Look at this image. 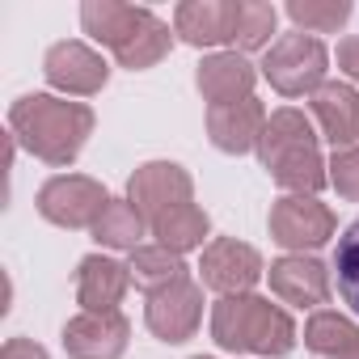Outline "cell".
Returning a JSON list of instances; mask_svg holds the SVG:
<instances>
[{"instance_id":"6da1fadb","label":"cell","mask_w":359,"mask_h":359,"mask_svg":"<svg viewBox=\"0 0 359 359\" xmlns=\"http://www.w3.org/2000/svg\"><path fill=\"white\" fill-rule=\"evenodd\" d=\"M89 131H93V110L85 102L30 93V97H18L9 110V135L47 165H72Z\"/></svg>"},{"instance_id":"7a4b0ae2","label":"cell","mask_w":359,"mask_h":359,"mask_svg":"<svg viewBox=\"0 0 359 359\" xmlns=\"http://www.w3.org/2000/svg\"><path fill=\"white\" fill-rule=\"evenodd\" d=\"M81 22H85V34L106 43L114 51V60L131 72H144V68L161 64L169 55V43H173L169 26L152 9L118 5V0H85Z\"/></svg>"},{"instance_id":"3957f363","label":"cell","mask_w":359,"mask_h":359,"mask_svg":"<svg viewBox=\"0 0 359 359\" xmlns=\"http://www.w3.org/2000/svg\"><path fill=\"white\" fill-rule=\"evenodd\" d=\"M258 156H262V165L271 169V177H275L283 191L317 195L330 182V173H325L330 165L317 152L313 123L300 110H275L266 118L262 140H258Z\"/></svg>"},{"instance_id":"277c9868","label":"cell","mask_w":359,"mask_h":359,"mask_svg":"<svg viewBox=\"0 0 359 359\" xmlns=\"http://www.w3.org/2000/svg\"><path fill=\"white\" fill-rule=\"evenodd\" d=\"M212 338L224 351H254L279 359L296 346V321L262 296H220V304L212 309Z\"/></svg>"},{"instance_id":"5b68a950","label":"cell","mask_w":359,"mask_h":359,"mask_svg":"<svg viewBox=\"0 0 359 359\" xmlns=\"http://www.w3.org/2000/svg\"><path fill=\"white\" fill-rule=\"evenodd\" d=\"M325 47L313 39V34H283L266 60H262V76L271 81V89H279L283 97H304V93H317L325 85Z\"/></svg>"},{"instance_id":"8992f818","label":"cell","mask_w":359,"mask_h":359,"mask_svg":"<svg viewBox=\"0 0 359 359\" xmlns=\"http://www.w3.org/2000/svg\"><path fill=\"white\" fill-rule=\"evenodd\" d=\"M127 203L144 216V224L152 229L161 216L177 212V208H191L195 203V182H191V173L182 165H173V161H148L131 173V182H127Z\"/></svg>"},{"instance_id":"52a82bcc","label":"cell","mask_w":359,"mask_h":359,"mask_svg":"<svg viewBox=\"0 0 359 359\" xmlns=\"http://www.w3.org/2000/svg\"><path fill=\"white\" fill-rule=\"evenodd\" d=\"M106 208H110L106 187L85 173H60L39 191V212L60 229H93Z\"/></svg>"},{"instance_id":"ba28073f","label":"cell","mask_w":359,"mask_h":359,"mask_svg":"<svg viewBox=\"0 0 359 359\" xmlns=\"http://www.w3.org/2000/svg\"><path fill=\"white\" fill-rule=\"evenodd\" d=\"M271 237L296 254L317 250L334 237V212L317 203L313 195H287L271 208Z\"/></svg>"},{"instance_id":"9c48e42d","label":"cell","mask_w":359,"mask_h":359,"mask_svg":"<svg viewBox=\"0 0 359 359\" xmlns=\"http://www.w3.org/2000/svg\"><path fill=\"white\" fill-rule=\"evenodd\" d=\"M199 317H203V292H199V283L191 275H182L177 283L152 292L148 309H144V321L161 342H187L199 330Z\"/></svg>"},{"instance_id":"30bf717a","label":"cell","mask_w":359,"mask_h":359,"mask_svg":"<svg viewBox=\"0 0 359 359\" xmlns=\"http://www.w3.org/2000/svg\"><path fill=\"white\" fill-rule=\"evenodd\" d=\"M199 279H203V287H212L220 296H245L262 279V258L254 245H245L237 237H220L203 250Z\"/></svg>"},{"instance_id":"8fae6325","label":"cell","mask_w":359,"mask_h":359,"mask_svg":"<svg viewBox=\"0 0 359 359\" xmlns=\"http://www.w3.org/2000/svg\"><path fill=\"white\" fill-rule=\"evenodd\" d=\"M237 22H241V0H187L173 9V30L191 47L237 43Z\"/></svg>"},{"instance_id":"7c38bea8","label":"cell","mask_w":359,"mask_h":359,"mask_svg":"<svg viewBox=\"0 0 359 359\" xmlns=\"http://www.w3.org/2000/svg\"><path fill=\"white\" fill-rule=\"evenodd\" d=\"M127 334L131 325L123 313H81L64 325V351L72 359H123Z\"/></svg>"},{"instance_id":"4fadbf2b","label":"cell","mask_w":359,"mask_h":359,"mask_svg":"<svg viewBox=\"0 0 359 359\" xmlns=\"http://www.w3.org/2000/svg\"><path fill=\"white\" fill-rule=\"evenodd\" d=\"M43 72H47V81H51L55 89H64V93H72V97L97 93V89L106 85V76H110L106 60H102L93 47H85V43H55V47L47 51Z\"/></svg>"},{"instance_id":"5bb4252c","label":"cell","mask_w":359,"mask_h":359,"mask_svg":"<svg viewBox=\"0 0 359 359\" xmlns=\"http://www.w3.org/2000/svg\"><path fill=\"white\" fill-rule=\"evenodd\" d=\"M266 127V110L258 97L229 102V106H208V135L220 152H250L258 148Z\"/></svg>"},{"instance_id":"9a60e30c","label":"cell","mask_w":359,"mask_h":359,"mask_svg":"<svg viewBox=\"0 0 359 359\" xmlns=\"http://www.w3.org/2000/svg\"><path fill=\"white\" fill-rule=\"evenodd\" d=\"M271 292L283 304H300V309H317L330 296V275L317 258L304 254H287L271 266Z\"/></svg>"},{"instance_id":"2e32d148","label":"cell","mask_w":359,"mask_h":359,"mask_svg":"<svg viewBox=\"0 0 359 359\" xmlns=\"http://www.w3.org/2000/svg\"><path fill=\"white\" fill-rule=\"evenodd\" d=\"M131 283V271L114 258L89 254L76 271V300L85 313H118V300Z\"/></svg>"},{"instance_id":"e0dca14e","label":"cell","mask_w":359,"mask_h":359,"mask_svg":"<svg viewBox=\"0 0 359 359\" xmlns=\"http://www.w3.org/2000/svg\"><path fill=\"white\" fill-rule=\"evenodd\" d=\"M313 114H317V123L334 148H355V140H359V93L351 85L325 81L313 93Z\"/></svg>"},{"instance_id":"ac0fdd59","label":"cell","mask_w":359,"mask_h":359,"mask_svg":"<svg viewBox=\"0 0 359 359\" xmlns=\"http://www.w3.org/2000/svg\"><path fill=\"white\" fill-rule=\"evenodd\" d=\"M199 93L212 106H229V102H245L254 89V68L245 64V55L237 51H216L199 64Z\"/></svg>"},{"instance_id":"d6986e66","label":"cell","mask_w":359,"mask_h":359,"mask_svg":"<svg viewBox=\"0 0 359 359\" xmlns=\"http://www.w3.org/2000/svg\"><path fill=\"white\" fill-rule=\"evenodd\" d=\"M304 342L325 355V359H359V325H351L346 317L317 309L304 325Z\"/></svg>"},{"instance_id":"ffe728a7","label":"cell","mask_w":359,"mask_h":359,"mask_svg":"<svg viewBox=\"0 0 359 359\" xmlns=\"http://www.w3.org/2000/svg\"><path fill=\"white\" fill-rule=\"evenodd\" d=\"M208 229H212L208 212L191 203V208H177V212L161 216V220L152 224V237H156V245H161V250H169V254H187V250L203 245Z\"/></svg>"},{"instance_id":"44dd1931","label":"cell","mask_w":359,"mask_h":359,"mask_svg":"<svg viewBox=\"0 0 359 359\" xmlns=\"http://www.w3.org/2000/svg\"><path fill=\"white\" fill-rule=\"evenodd\" d=\"M127 271H131L135 287H144L148 296H152V292H161V287H169V283H177V279L187 275L182 258L169 254V250H161V245H140V250L131 254Z\"/></svg>"},{"instance_id":"7402d4cb","label":"cell","mask_w":359,"mask_h":359,"mask_svg":"<svg viewBox=\"0 0 359 359\" xmlns=\"http://www.w3.org/2000/svg\"><path fill=\"white\" fill-rule=\"evenodd\" d=\"M140 233H144V216L127 203V199H110V208L102 212V220L93 224V237L110 250H140Z\"/></svg>"},{"instance_id":"603a6c76","label":"cell","mask_w":359,"mask_h":359,"mask_svg":"<svg viewBox=\"0 0 359 359\" xmlns=\"http://www.w3.org/2000/svg\"><path fill=\"white\" fill-rule=\"evenodd\" d=\"M334 275H338V296L359 313V220L346 224L334 250Z\"/></svg>"},{"instance_id":"cb8c5ba5","label":"cell","mask_w":359,"mask_h":359,"mask_svg":"<svg viewBox=\"0 0 359 359\" xmlns=\"http://www.w3.org/2000/svg\"><path fill=\"white\" fill-rule=\"evenodd\" d=\"M287 18L300 26V30H313V34H330L338 30L346 18H351V5L346 0H292L287 5Z\"/></svg>"},{"instance_id":"d4e9b609","label":"cell","mask_w":359,"mask_h":359,"mask_svg":"<svg viewBox=\"0 0 359 359\" xmlns=\"http://www.w3.org/2000/svg\"><path fill=\"white\" fill-rule=\"evenodd\" d=\"M279 9L266 0H241V22H237V47L241 51H258L266 47V39L275 34Z\"/></svg>"},{"instance_id":"484cf974","label":"cell","mask_w":359,"mask_h":359,"mask_svg":"<svg viewBox=\"0 0 359 359\" xmlns=\"http://www.w3.org/2000/svg\"><path fill=\"white\" fill-rule=\"evenodd\" d=\"M330 187L359 203V148H334V161H330Z\"/></svg>"},{"instance_id":"4316f807","label":"cell","mask_w":359,"mask_h":359,"mask_svg":"<svg viewBox=\"0 0 359 359\" xmlns=\"http://www.w3.org/2000/svg\"><path fill=\"white\" fill-rule=\"evenodd\" d=\"M0 359H47V351L34 338H9L0 346Z\"/></svg>"},{"instance_id":"83f0119b","label":"cell","mask_w":359,"mask_h":359,"mask_svg":"<svg viewBox=\"0 0 359 359\" xmlns=\"http://www.w3.org/2000/svg\"><path fill=\"white\" fill-rule=\"evenodd\" d=\"M338 68H342L351 81H359V39H342V43H338Z\"/></svg>"},{"instance_id":"f1b7e54d","label":"cell","mask_w":359,"mask_h":359,"mask_svg":"<svg viewBox=\"0 0 359 359\" xmlns=\"http://www.w3.org/2000/svg\"><path fill=\"white\" fill-rule=\"evenodd\" d=\"M195 359H208V355H195Z\"/></svg>"}]
</instances>
